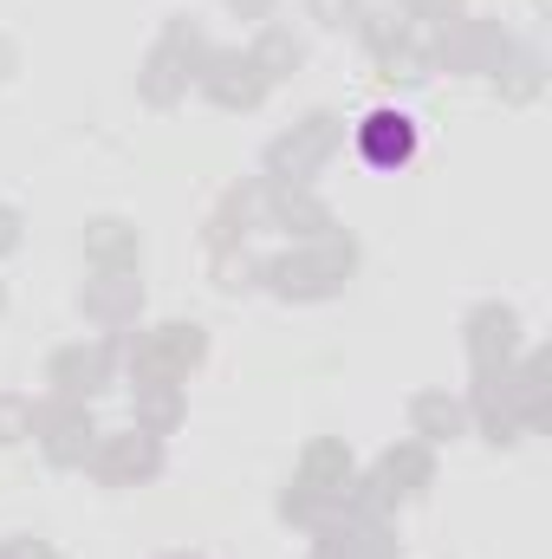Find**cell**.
Segmentation results:
<instances>
[{
  "label": "cell",
  "instance_id": "obj_1",
  "mask_svg": "<svg viewBox=\"0 0 552 559\" xmlns=\"http://www.w3.org/2000/svg\"><path fill=\"white\" fill-rule=\"evenodd\" d=\"M416 150H422V131H416L410 111L377 105V111H364V118H358V156H364V169L397 176V169H410V163H416Z\"/></svg>",
  "mask_w": 552,
  "mask_h": 559
}]
</instances>
